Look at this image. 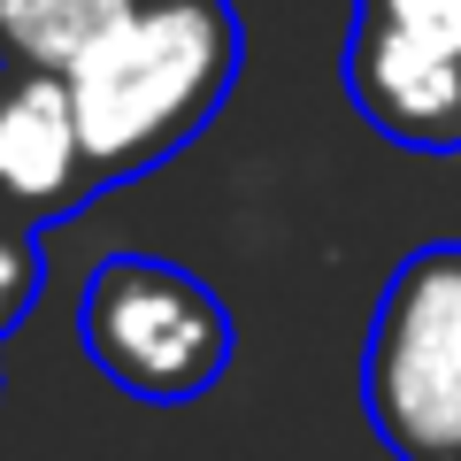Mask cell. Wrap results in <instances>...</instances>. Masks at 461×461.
Masks as SVG:
<instances>
[{
	"mask_svg": "<svg viewBox=\"0 0 461 461\" xmlns=\"http://www.w3.org/2000/svg\"><path fill=\"white\" fill-rule=\"evenodd\" d=\"M100 193L62 69H0V215L47 230Z\"/></svg>",
	"mask_w": 461,
	"mask_h": 461,
	"instance_id": "5b68a950",
	"label": "cell"
},
{
	"mask_svg": "<svg viewBox=\"0 0 461 461\" xmlns=\"http://www.w3.org/2000/svg\"><path fill=\"white\" fill-rule=\"evenodd\" d=\"M346 100L408 154H461V0H354Z\"/></svg>",
	"mask_w": 461,
	"mask_h": 461,
	"instance_id": "277c9868",
	"label": "cell"
},
{
	"mask_svg": "<svg viewBox=\"0 0 461 461\" xmlns=\"http://www.w3.org/2000/svg\"><path fill=\"white\" fill-rule=\"evenodd\" d=\"M77 346L115 393L147 408H185L230 369V308L162 254H108L85 277L77 300Z\"/></svg>",
	"mask_w": 461,
	"mask_h": 461,
	"instance_id": "3957f363",
	"label": "cell"
},
{
	"mask_svg": "<svg viewBox=\"0 0 461 461\" xmlns=\"http://www.w3.org/2000/svg\"><path fill=\"white\" fill-rule=\"evenodd\" d=\"M362 408L393 461H461V239H430L384 277Z\"/></svg>",
	"mask_w": 461,
	"mask_h": 461,
	"instance_id": "7a4b0ae2",
	"label": "cell"
},
{
	"mask_svg": "<svg viewBox=\"0 0 461 461\" xmlns=\"http://www.w3.org/2000/svg\"><path fill=\"white\" fill-rule=\"evenodd\" d=\"M239 62H247V32L230 0H139L69 69V100L100 185L147 177L169 154H185L230 100Z\"/></svg>",
	"mask_w": 461,
	"mask_h": 461,
	"instance_id": "6da1fadb",
	"label": "cell"
},
{
	"mask_svg": "<svg viewBox=\"0 0 461 461\" xmlns=\"http://www.w3.org/2000/svg\"><path fill=\"white\" fill-rule=\"evenodd\" d=\"M39 293H47V247L32 223L0 215V339L39 308Z\"/></svg>",
	"mask_w": 461,
	"mask_h": 461,
	"instance_id": "52a82bcc",
	"label": "cell"
},
{
	"mask_svg": "<svg viewBox=\"0 0 461 461\" xmlns=\"http://www.w3.org/2000/svg\"><path fill=\"white\" fill-rule=\"evenodd\" d=\"M139 0H0V69H77Z\"/></svg>",
	"mask_w": 461,
	"mask_h": 461,
	"instance_id": "8992f818",
	"label": "cell"
}]
</instances>
